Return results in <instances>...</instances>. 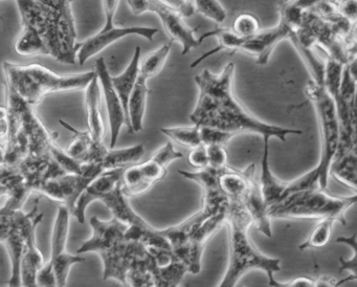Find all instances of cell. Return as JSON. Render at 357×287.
<instances>
[{
	"mask_svg": "<svg viewBox=\"0 0 357 287\" xmlns=\"http://www.w3.org/2000/svg\"><path fill=\"white\" fill-rule=\"evenodd\" d=\"M234 73L235 64L231 62L218 75L204 69L196 75L194 80L199 96L190 115L194 125L210 126L236 134L250 132L284 142L289 134H303L302 130L271 125L254 117L234 96Z\"/></svg>",
	"mask_w": 357,
	"mask_h": 287,
	"instance_id": "6da1fadb",
	"label": "cell"
},
{
	"mask_svg": "<svg viewBox=\"0 0 357 287\" xmlns=\"http://www.w3.org/2000/svg\"><path fill=\"white\" fill-rule=\"evenodd\" d=\"M225 223L229 228V259L219 286H236L246 272L256 270L267 274L271 286L281 287V283L273 277L282 270L281 260L263 255L250 242L248 230L252 226V218L240 199L229 200Z\"/></svg>",
	"mask_w": 357,
	"mask_h": 287,
	"instance_id": "7a4b0ae2",
	"label": "cell"
},
{
	"mask_svg": "<svg viewBox=\"0 0 357 287\" xmlns=\"http://www.w3.org/2000/svg\"><path fill=\"white\" fill-rule=\"evenodd\" d=\"M22 21L38 34L50 57L64 64H76L77 43L74 16H66L38 0H17Z\"/></svg>",
	"mask_w": 357,
	"mask_h": 287,
	"instance_id": "3957f363",
	"label": "cell"
},
{
	"mask_svg": "<svg viewBox=\"0 0 357 287\" xmlns=\"http://www.w3.org/2000/svg\"><path fill=\"white\" fill-rule=\"evenodd\" d=\"M6 85L14 90L31 106L40 104L51 94L83 90L96 75V71L78 75H60L43 65L15 64L5 61L3 64Z\"/></svg>",
	"mask_w": 357,
	"mask_h": 287,
	"instance_id": "277c9868",
	"label": "cell"
},
{
	"mask_svg": "<svg viewBox=\"0 0 357 287\" xmlns=\"http://www.w3.org/2000/svg\"><path fill=\"white\" fill-rule=\"evenodd\" d=\"M357 203L356 192L352 196L336 197L325 191L307 190L286 195L268 207V215L277 219H323L333 218L346 226V212Z\"/></svg>",
	"mask_w": 357,
	"mask_h": 287,
	"instance_id": "5b68a950",
	"label": "cell"
},
{
	"mask_svg": "<svg viewBox=\"0 0 357 287\" xmlns=\"http://www.w3.org/2000/svg\"><path fill=\"white\" fill-rule=\"evenodd\" d=\"M305 94L317 111L319 132H321L319 161L317 167L309 172L317 182L319 190L326 191L329 182L330 165L335 154L338 135H340V125H338L337 115H336L335 104L331 96L326 91L325 87L315 83L312 80L306 86Z\"/></svg>",
	"mask_w": 357,
	"mask_h": 287,
	"instance_id": "8992f818",
	"label": "cell"
},
{
	"mask_svg": "<svg viewBox=\"0 0 357 287\" xmlns=\"http://www.w3.org/2000/svg\"><path fill=\"white\" fill-rule=\"evenodd\" d=\"M127 3L135 16L145 13L158 15L165 31L170 37V41L181 44L183 56L200 45L195 37V29L188 27L183 21V17L173 8L160 3L158 0H127Z\"/></svg>",
	"mask_w": 357,
	"mask_h": 287,
	"instance_id": "52a82bcc",
	"label": "cell"
},
{
	"mask_svg": "<svg viewBox=\"0 0 357 287\" xmlns=\"http://www.w3.org/2000/svg\"><path fill=\"white\" fill-rule=\"evenodd\" d=\"M72 213L64 205L58 207L53 235H52L51 259L47 263L53 268L57 286L68 285V274L70 268L75 264L84 261V258L74 256L66 251L68 232H70V219Z\"/></svg>",
	"mask_w": 357,
	"mask_h": 287,
	"instance_id": "ba28073f",
	"label": "cell"
},
{
	"mask_svg": "<svg viewBox=\"0 0 357 287\" xmlns=\"http://www.w3.org/2000/svg\"><path fill=\"white\" fill-rule=\"evenodd\" d=\"M39 199H36L33 209L29 213H22V226L24 234V251L20 263L22 285L28 287L37 285V274L45 265V258L36 244L37 226L43 220V214H38Z\"/></svg>",
	"mask_w": 357,
	"mask_h": 287,
	"instance_id": "9c48e42d",
	"label": "cell"
},
{
	"mask_svg": "<svg viewBox=\"0 0 357 287\" xmlns=\"http://www.w3.org/2000/svg\"><path fill=\"white\" fill-rule=\"evenodd\" d=\"M158 33L155 27H112L110 29H102L99 33L91 36L89 39L79 43L78 52H77V61L79 64H85L91 57L99 54L114 42L127 37V36L137 35L152 41L154 36Z\"/></svg>",
	"mask_w": 357,
	"mask_h": 287,
	"instance_id": "30bf717a",
	"label": "cell"
},
{
	"mask_svg": "<svg viewBox=\"0 0 357 287\" xmlns=\"http://www.w3.org/2000/svg\"><path fill=\"white\" fill-rule=\"evenodd\" d=\"M143 243L137 240H130L125 237L119 241L109 251L101 253L100 257L104 264V280L114 279L121 284L127 286L126 276L137 255L145 251Z\"/></svg>",
	"mask_w": 357,
	"mask_h": 287,
	"instance_id": "8fae6325",
	"label": "cell"
},
{
	"mask_svg": "<svg viewBox=\"0 0 357 287\" xmlns=\"http://www.w3.org/2000/svg\"><path fill=\"white\" fill-rule=\"evenodd\" d=\"M96 73L99 79L100 87H101V92L103 94L106 109H107L110 128V148H114L118 142L121 129L123 126H127L126 113L123 108L120 96L112 85V75L108 71L105 59H98L96 62Z\"/></svg>",
	"mask_w": 357,
	"mask_h": 287,
	"instance_id": "7c38bea8",
	"label": "cell"
},
{
	"mask_svg": "<svg viewBox=\"0 0 357 287\" xmlns=\"http://www.w3.org/2000/svg\"><path fill=\"white\" fill-rule=\"evenodd\" d=\"M178 172L183 177L193 180L202 186L204 191L202 209H204L208 216L227 211L229 200L219 184L221 169H215L208 165L195 172L183 171V170H179Z\"/></svg>",
	"mask_w": 357,
	"mask_h": 287,
	"instance_id": "4fadbf2b",
	"label": "cell"
},
{
	"mask_svg": "<svg viewBox=\"0 0 357 287\" xmlns=\"http://www.w3.org/2000/svg\"><path fill=\"white\" fill-rule=\"evenodd\" d=\"M89 222L93 234L81 245L78 253H97L101 255L125 238L127 226L116 218L104 221L98 216H93Z\"/></svg>",
	"mask_w": 357,
	"mask_h": 287,
	"instance_id": "5bb4252c",
	"label": "cell"
},
{
	"mask_svg": "<svg viewBox=\"0 0 357 287\" xmlns=\"http://www.w3.org/2000/svg\"><path fill=\"white\" fill-rule=\"evenodd\" d=\"M241 203L248 215L252 218V226H254L258 232L271 238L273 230H271V217L268 215V205L261 192L259 177L256 175V167L254 163L250 169L248 188L242 196Z\"/></svg>",
	"mask_w": 357,
	"mask_h": 287,
	"instance_id": "9a60e30c",
	"label": "cell"
},
{
	"mask_svg": "<svg viewBox=\"0 0 357 287\" xmlns=\"http://www.w3.org/2000/svg\"><path fill=\"white\" fill-rule=\"evenodd\" d=\"M125 169V168H124ZM124 169L106 170L97 176L79 197L75 205L72 216L77 218L79 223H84L85 212L87 207L93 201H101L108 193L116 188L122 182V173Z\"/></svg>",
	"mask_w": 357,
	"mask_h": 287,
	"instance_id": "2e32d148",
	"label": "cell"
},
{
	"mask_svg": "<svg viewBox=\"0 0 357 287\" xmlns=\"http://www.w3.org/2000/svg\"><path fill=\"white\" fill-rule=\"evenodd\" d=\"M227 221V211L220 212L204 220L193 233L189 242L188 267L190 274H197L202 270V258L206 242L216 234Z\"/></svg>",
	"mask_w": 357,
	"mask_h": 287,
	"instance_id": "e0dca14e",
	"label": "cell"
},
{
	"mask_svg": "<svg viewBox=\"0 0 357 287\" xmlns=\"http://www.w3.org/2000/svg\"><path fill=\"white\" fill-rule=\"evenodd\" d=\"M59 123L61 124L62 127L74 134L72 142L66 149V152L73 159L80 163H89V161H97L101 163L104 155L108 150L103 142L93 140L89 130L80 131L63 119H59Z\"/></svg>",
	"mask_w": 357,
	"mask_h": 287,
	"instance_id": "ac0fdd59",
	"label": "cell"
},
{
	"mask_svg": "<svg viewBox=\"0 0 357 287\" xmlns=\"http://www.w3.org/2000/svg\"><path fill=\"white\" fill-rule=\"evenodd\" d=\"M208 217L211 216H208L204 209H200L181 223L171 226L166 230H162V235L168 240L173 253L179 259L183 260L187 265L190 239L193 233L197 230L198 226Z\"/></svg>",
	"mask_w": 357,
	"mask_h": 287,
	"instance_id": "d6986e66",
	"label": "cell"
},
{
	"mask_svg": "<svg viewBox=\"0 0 357 287\" xmlns=\"http://www.w3.org/2000/svg\"><path fill=\"white\" fill-rule=\"evenodd\" d=\"M84 90L89 133L96 142H103L105 125L102 117L101 87L97 73Z\"/></svg>",
	"mask_w": 357,
	"mask_h": 287,
	"instance_id": "ffe728a7",
	"label": "cell"
},
{
	"mask_svg": "<svg viewBox=\"0 0 357 287\" xmlns=\"http://www.w3.org/2000/svg\"><path fill=\"white\" fill-rule=\"evenodd\" d=\"M269 138H263L262 159H261V175L259 177L261 192L266 201L268 207L273 203H278L283 198L287 182H282L273 175L269 165Z\"/></svg>",
	"mask_w": 357,
	"mask_h": 287,
	"instance_id": "44dd1931",
	"label": "cell"
},
{
	"mask_svg": "<svg viewBox=\"0 0 357 287\" xmlns=\"http://www.w3.org/2000/svg\"><path fill=\"white\" fill-rule=\"evenodd\" d=\"M22 213H24L22 209L18 212L15 224L3 241L9 251L12 263V276L11 279L8 281L9 286H22L20 263H22V255L24 251V234L22 226Z\"/></svg>",
	"mask_w": 357,
	"mask_h": 287,
	"instance_id": "7402d4cb",
	"label": "cell"
},
{
	"mask_svg": "<svg viewBox=\"0 0 357 287\" xmlns=\"http://www.w3.org/2000/svg\"><path fill=\"white\" fill-rule=\"evenodd\" d=\"M147 81V79L139 75L132 92L129 96L128 105H127L129 133H135L143 130L146 104H147V96L149 94Z\"/></svg>",
	"mask_w": 357,
	"mask_h": 287,
	"instance_id": "603a6c76",
	"label": "cell"
},
{
	"mask_svg": "<svg viewBox=\"0 0 357 287\" xmlns=\"http://www.w3.org/2000/svg\"><path fill=\"white\" fill-rule=\"evenodd\" d=\"M139 61H141V47H135V54H133L132 60L129 63L127 68L123 71L121 75L116 77H112V82L116 89V94L120 96L122 102L123 108L127 117V128H128V117H127V105H128L129 96L135 87V82L139 75Z\"/></svg>",
	"mask_w": 357,
	"mask_h": 287,
	"instance_id": "cb8c5ba5",
	"label": "cell"
},
{
	"mask_svg": "<svg viewBox=\"0 0 357 287\" xmlns=\"http://www.w3.org/2000/svg\"><path fill=\"white\" fill-rule=\"evenodd\" d=\"M356 149L349 151L342 156L334 157L329 168V176L335 178L337 182L346 184L356 192Z\"/></svg>",
	"mask_w": 357,
	"mask_h": 287,
	"instance_id": "d4e9b609",
	"label": "cell"
},
{
	"mask_svg": "<svg viewBox=\"0 0 357 287\" xmlns=\"http://www.w3.org/2000/svg\"><path fill=\"white\" fill-rule=\"evenodd\" d=\"M145 154L143 144L123 149L110 148L101 161L102 168L106 170L124 169L128 165H135Z\"/></svg>",
	"mask_w": 357,
	"mask_h": 287,
	"instance_id": "484cf974",
	"label": "cell"
},
{
	"mask_svg": "<svg viewBox=\"0 0 357 287\" xmlns=\"http://www.w3.org/2000/svg\"><path fill=\"white\" fill-rule=\"evenodd\" d=\"M22 33L15 42L16 52L24 57L49 56L47 47L36 31L24 21H22Z\"/></svg>",
	"mask_w": 357,
	"mask_h": 287,
	"instance_id": "4316f807",
	"label": "cell"
},
{
	"mask_svg": "<svg viewBox=\"0 0 357 287\" xmlns=\"http://www.w3.org/2000/svg\"><path fill=\"white\" fill-rule=\"evenodd\" d=\"M172 41L162 44L160 48L148 54L143 60L139 61V75L149 80L155 77L164 68L165 63L170 54Z\"/></svg>",
	"mask_w": 357,
	"mask_h": 287,
	"instance_id": "83f0119b",
	"label": "cell"
},
{
	"mask_svg": "<svg viewBox=\"0 0 357 287\" xmlns=\"http://www.w3.org/2000/svg\"><path fill=\"white\" fill-rule=\"evenodd\" d=\"M160 131L173 142L187 148H195L202 145V138H200V127L194 124L189 127L162 128Z\"/></svg>",
	"mask_w": 357,
	"mask_h": 287,
	"instance_id": "f1b7e54d",
	"label": "cell"
},
{
	"mask_svg": "<svg viewBox=\"0 0 357 287\" xmlns=\"http://www.w3.org/2000/svg\"><path fill=\"white\" fill-rule=\"evenodd\" d=\"M335 222V219L330 217L319 219V223L315 226L309 238L298 246V249L306 251V249H321L325 246L331 238L332 228Z\"/></svg>",
	"mask_w": 357,
	"mask_h": 287,
	"instance_id": "f546056e",
	"label": "cell"
},
{
	"mask_svg": "<svg viewBox=\"0 0 357 287\" xmlns=\"http://www.w3.org/2000/svg\"><path fill=\"white\" fill-rule=\"evenodd\" d=\"M344 63L328 57L325 62V71H324V87L326 91L331 96L332 98H335L340 92V81H342V69Z\"/></svg>",
	"mask_w": 357,
	"mask_h": 287,
	"instance_id": "4dcf8cb0",
	"label": "cell"
},
{
	"mask_svg": "<svg viewBox=\"0 0 357 287\" xmlns=\"http://www.w3.org/2000/svg\"><path fill=\"white\" fill-rule=\"evenodd\" d=\"M137 165L144 182L149 189L167 175V169H168L167 165L160 163L153 155L145 163H137Z\"/></svg>",
	"mask_w": 357,
	"mask_h": 287,
	"instance_id": "1f68e13d",
	"label": "cell"
},
{
	"mask_svg": "<svg viewBox=\"0 0 357 287\" xmlns=\"http://www.w3.org/2000/svg\"><path fill=\"white\" fill-rule=\"evenodd\" d=\"M193 6L196 12L216 23H222L227 18V10L218 0H194Z\"/></svg>",
	"mask_w": 357,
	"mask_h": 287,
	"instance_id": "d6a6232c",
	"label": "cell"
},
{
	"mask_svg": "<svg viewBox=\"0 0 357 287\" xmlns=\"http://www.w3.org/2000/svg\"><path fill=\"white\" fill-rule=\"evenodd\" d=\"M199 127L200 138L204 146H211V145L225 146L234 136L237 135L235 132L227 131V130L210 127V126H199Z\"/></svg>",
	"mask_w": 357,
	"mask_h": 287,
	"instance_id": "836d02e7",
	"label": "cell"
},
{
	"mask_svg": "<svg viewBox=\"0 0 357 287\" xmlns=\"http://www.w3.org/2000/svg\"><path fill=\"white\" fill-rule=\"evenodd\" d=\"M231 31L242 38H250L260 31V23L258 18L252 14H242L234 21Z\"/></svg>",
	"mask_w": 357,
	"mask_h": 287,
	"instance_id": "e575fe53",
	"label": "cell"
},
{
	"mask_svg": "<svg viewBox=\"0 0 357 287\" xmlns=\"http://www.w3.org/2000/svg\"><path fill=\"white\" fill-rule=\"evenodd\" d=\"M206 147V153H208V167L215 168V169H222L227 165V152L225 150V146L221 145H211Z\"/></svg>",
	"mask_w": 357,
	"mask_h": 287,
	"instance_id": "d590c367",
	"label": "cell"
},
{
	"mask_svg": "<svg viewBox=\"0 0 357 287\" xmlns=\"http://www.w3.org/2000/svg\"><path fill=\"white\" fill-rule=\"evenodd\" d=\"M188 159H189L190 165L192 167L197 168L198 170L208 167V159L206 147L204 145H199L195 148H192Z\"/></svg>",
	"mask_w": 357,
	"mask_h": 287,
	"instance_id": "8d00e7d4",
	"label": "cell"
},
{
	"mask_svg": "<svg viewBox=\"0 0 357 287\" xmlns=\"http://www.w3.org/2000/svg\"><path fill=\"white\" fill-rule=\"evenodd\" d=\"M160 3L176 10L183 17H191L195 13L193 3L189 0H158Z\"/></svg>",
	"mask_w": 357,
	"mask_h": 287,
	"instance_id": "74e56055",
	"label": "cell"
},
{
	"mask_svg": "<svg viewBox=\"0 0 357 287\" xmlns=\"http://www.w3.org/2000/svg\"><path fill=\"white\" fill-rule=\"evenodd\" d=\"M357 0H340L336 12L351 22L356 21Z\"/></svg>",
	"mask_w": 357,
	"mask_h": 287,
	"instance_id": "f35d334b",
	"label": "cell"
},
{
	"mask_svg": "<svg viewBox=\"0 0 357 287\" xmlns=\"http://www.w3.org/2000/svg\"><path fill=\"white\" fill-rule=\"evenodd\" d=\"M37 285L39 286H57L53 268L49 263H45L37 274Z\"/></svg>",
	"mask_w": 357,
	"mask_h": 287,
	"instance_id": "ab89813d",
	"label": "cell"
},
{
	"mask_svg": "<svg viewBox=\"0 0 357 287\" xmlns=\"http://www.w3.org/2000/svg\"><path fill=\"white\" fill-rule=\"evenodd\" d=\"M104 15H105V25L103 29H110L114 27V18L118 10L120 0H102Z\"/></svg>",
	"mask_w": 357,
	"mask_h": 287,
	"instance_id": "60d3db41",
	"label": "cell"
},
{
	"mask_svg": "<svg viewBox=\"0 0 357 287\" xmlns=\"http://www.w3.org/2000/svg\"><path fill=\"white\" fill-rule=\"evenodd\" d=\"M38 1L61 14L73 16L72 0H38Z\"/></svg>",
	"mask_w": 357,
	"mask_h": 287,
	"instance_id": "b9f144b4",
	"label": "cell"
},
{
	"mask_svg": "<svg viewBox=\"0 0 357 287\" xmlns=\"http://www.w3.org/2000/svg\"><path fill=\"white\" fill-rule=\"evenodd\" d=\"M317 287V280L314 279L307 278V277H300L294 279L288 283H281V287Z\"/></svg>",
	"mask_w": 357,
	"mask_h": 287,
	"instance_id": "7bdbcfd3",
	"label": "cell"
},
{
	"mask_svg": "<svg viewBox=\"0 0 357 287\" xmlns=\"http://www.w3.org/2000/svg\"><path fill=\"white\" fill-rule=\"evenodd\" d=\"M9 132V122H8V111L5 107H0V140L7 138Z\"/></svg>",
	"mask_w": 357,
	"mask_h": 287,
	"instance_id": "ee69618b",
	"label": "cell"
},
{
	"mask_svg": "<svg viewBox=\"0 0 357 287\" xmlns=\"http://www.w3.org/2000/svg\"><path fill=\"white\" fill-rule=\"evenodd\" d=\"M6 157H7V151H6V142L1 144L0 142V168L5 167Z\"/></svg>",
	"mask_w": 357,
	"mask_h": 287,
	"instance_id": "f6af8a7d",
	"label": "cell"
},
{
	"mask_svg": "<svg viewBox=\"0 0 357 287\" xmlns=\"http://www.w3.org/2000/svg\"><path fill=\"white\" fill-rule=\"evenodd\" d=\"M8 194V188L5 184H3V180L0 178V197L7 196Z\"/></svg>",
	"mask_w": 357,
	"mask_h": 287,
	"instance_id": "bcb514c9",
	"label": "cell"
},
{
	"mask_svg": "<svg viewBox=\"0 0 357 287\" xmlns=\"http://www.w3.org/2000/svg\"><path fill=\"white\" fill-rule=\"evenodd\" d=\"M328 1L334 2V3H335V2H337L338 0H328Z\"/></svg>",
	"mask_w": 357,
	"mask_h": 287,
	"instance_id": "7dc6e473",
	"label": "cell"
}]
</instances>
